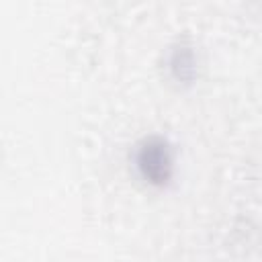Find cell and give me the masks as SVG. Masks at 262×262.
Listing matches in <instances>:
<instances>
[{
	"label": "cell",
	"mask_w": 262,
	"mask_h": 262,
	"mask_svg": "<svg viewBox=\"0 0 262 262\" xmlns=\"http://www.w3.org/2000/svg\"><path fill=\"white\" fill-rule=\"evenodd\" d=\"M137 174L151 186H166L174 174V149L172 143L162 135L143 137L135 145L133 154Z\"/></svg>",
	"instance_id": "cell-1"
},
{
	"label": "cell",
	"mask_w": 262,
	"mask_h": 262,
	"mask_svg": "<svg viewBox=\"0 0 262 262\" xmlns=\"http://www.w3.org/2000/svg\"><path fill=\"white\" fill-rule=\"evenodd\" d=\"M168 72L178 84H192L199 74V61L194 47L188 41H178L168 53Z\"/></svg>",
	"instance_id": "cell-2"
}]
</instances>
